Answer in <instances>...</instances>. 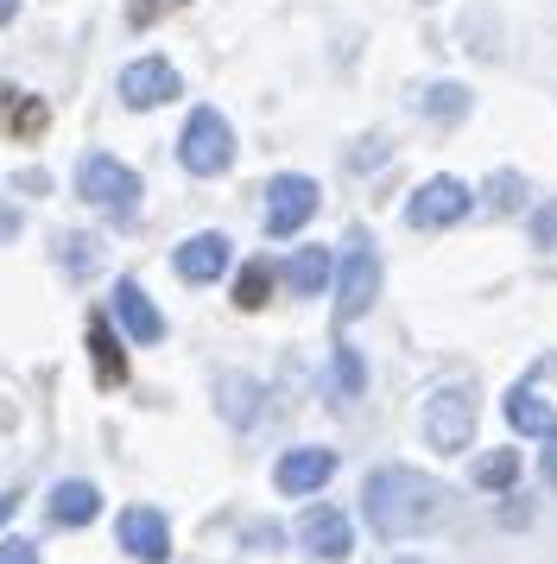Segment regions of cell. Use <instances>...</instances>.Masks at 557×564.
<instances>
[{"mask_svg":"<svg viewBox=\"0 0 557 564\" xmlns=\"http://www.w3.org/2000/svg\"><path fill=\"white\" fill-rule=\"evenodd\" d=\"M444 482H430L425 469H374L368 488H361V508H368V527L380 539H412V533H430V527H444Z\"/></svg>","mask_w":557,"mask_h":564,"instance_id":"6da1fadb","label":"cell"},{"mask_svg":"<svg viewBox=\"0 0 557 564\" xmlns=\"http://www.w3.org/2000/svg\"><path fill=\"white\" fill-rule=\"evenodd\" d=\"M177 165L190 178H216V172L234 165V128H228L216 108H190V121L177 133Z\"/></svg>","mask_w":557,"mask_h":564,"instance_id":"7a4b0ae2","label":"cell"},{"mask_svg":"<svg viewBox=\"0 0 557 564\" xmlns=\"http://www.w3.org/2000/svg\"><path fill=\"white\" fill-rule=\"evenodd\" d=\"M76 191H83L101 216H114V223H133V216H140V172H127L121 159H108V153H89L76 165Z\"/></svg>","mask_w":557,"mask_h":564,"instance_id":"3957f363","label":"cell"},{"mask_svg":"<svg viewBox=\"0 0 557 564\" xmlns=\"http://www.w3.org/2000/svg\"><path fill=\"white\" fill-rule=\"evenodd\" d=\"M380 299V254L368 235H349V248H342V267H336V324H354V317H368Z\"/></svg>","mask_w":557,"mask_h":564,"instance_id":"277c9868","label":"cell"},{"mask_svg":"<svg viewBox=\"0 0 557 564\" xmlns=\"http://www.w3.org/2000/svg\"><path fill=\"white\" fill-rule=\"evenodd\" d=\"M476 387H437L425 406V437L430 451H469L476 437Z\"/></svg>","mask_w":557,"mask_h":564,"instance_id":"5b68a950","label":"cell"},{"mask_svg":"<svg viewBox=\"0 0 557 564\" xmlns=\"http://www.w3.org/2000/svg\"><path fill=\"white\" fill-rule=\"evenodd\" d=\"M310 216H317V178L285 172V178L266 184V235H273V241H292Z\"/></svg>","mask_w":557,"mask_h":564,"instance_id":"8992f818","label":"cell"},{"mask_svg":"<svg viewBox=\"0 0 557 564\" xmlns=\"http://www.w3.org/2000/svg\"><path fill=\"white\" fill-rule=\"evenodd\" d=\"M298 545L310 552V558H324V564H342V558H349V552H354V533H349V520H342V508H304Z\"/></svg>","mask_w":557,"mask_h":564,"instance_id":"52a82bcc","label":"cell"},{"mask_svg":"<svg viewBox=\"0 0 557 564\" xmlns=\"http://www.w3.org/2000/svg\"><path fill=\"white\" fill-rule=\"evenodd\" d=\"M412 229H450V223H462L469 216V184L462 178H430L418 197H412Z\"/></svg>","mask_w":557,"mask_h":564,"instance_id":"ba28073f","label":"cell"},{"mask_svg":"<svg viewBox=\"0 0 557 564\" xmlns=\"http://www.w3.org/2000/svg\"><path fill=\"white\" fill-rule=\"evenodd\" d=\"M172 96H184V83H177V70L165 57H140V64L121 70V102L127 108H159V102H172Z\"/></svg>","mask_w":557,"mask_h":564,"instance_id":"9c48e42d","label":"cell"},{"mask_svg":"<svg viewBox=\"0 0 557 564\" xmlns=\"http://www.w3.org/2000/svg\"><path fill=\"white\" fill-rule=\"evenodd\" d=\"M336 476V451H324V444H304V451H285L273 469L278 495H317V488Z\"/></svg>","mask_w":557,"mask_h":564,"instance_id":"30bf717a","label":"cell"},{"mask_svg":"<svg viewBox=\"0 0 557 564\" xmlns=\"http://www.w3.org/2000/svg\"><path fill=\"white\" fill-rule=\"evenodd\" d=\"M172 267H177V280H190V285H216L228 273V235L222 229H203V235H190L184 248L172 254Z\"/></svg>","mask_w":557,"mask_h":564,"instance_id":"8fae6325","label":"cell"},{"mask_svg":"<svg viewBox=\"0 0 557 564\" xmlns=\"http://www.w3.org/2000/svg\"><path fill=\"white\" fill-rule=\"evenodd\" d=\"M121 552H133L140 564H165L172 558V527L159 508H127L121 513Z\"/></svg>","mask_w":557,"mask_h":564,"instance_id":"7c38bea8","label":"cell"},{"mask_svg":"<svg viewBox=\"0 0 557 564\" xmlns=\"http://www.w3.org/2000/svg\"><path fill=\"white\" fill-rule=\"evenodd\" d=\"M114 317H121V330L133 336V343H159V336H165V317L152 311V299H146V285L140 280L114 285Z\"/></svg>","mask_w":557,"mask_h":564,"instance_id":"4fadbf2b","label":"cell"},{"mask_svg":"<svg viewBox=\"0 0 557 564\" xmlns=\"http://www.w3.org/2000/svg\"><path fill=\"white\" fill-rule=\"evenodd\" d=\"M329 280H336V254H329V248H298V254H292V267H285L292 299H317Z\"/></svg>","mask_w":557,"mask_h":564,"instance_id":"5bb4252c","label":"cell"},{"mask_svg":"<svg viewBox=\"0 0 557 564\" xmlns=\"http://www.w3.org/2000/svg\"><path fill=\"white\" fill-rule=\"evenodd\" d=\"M96 513H101L96 482H57L51 488V520H57V527H89Z\"/></svg>","mask_w":557,"mask_h":564,"instance_id":"9a60e30c","label":"cell"},{"mask_svg":"<svg viewBox=\"0 0 557 564\" xmlns=\"http://www.w3.org/2000/svg\"><path fill=\"white\" fill-rule=\"evenodd\" d=\"M506 419H513V432H526V437H545L557 425L551 419V400H538V387H513V393H506Z\"/></svg>","mask_w":557,"mask_h":564,"instance_id":"2e32d148","label":"cell"},{"mask_svg":"<svg viewBox=\"0 0 557 564\" xmlns=\"http://www.w3.org/2000/svg\"><path fill=\"white\" fill-rule=\"evenodd\" d=\"M89 356H96V381L101 387L127 381V356H121V343H114V330H108V317H89Z\"/></svg>","mask_w":557,"mask_h":564,"instance_id":"e0dca14e","label":"cell"},{"mask_svg":"<svg viewBox=\"0 0 557 564\" xmlns=\"http://www.w3.org/2000/svg\"><path fill=\"white\" fill-rule=\"evenodd\" d=\"M361 387H368V375H361V356L342 343V349L329 356V400H336V406H349V400H361Z\"/></svg>","mask_w":557,"mask_h":564,"instance_id":"ac0fdd59","label":"cell"},{"mask_svg":"<svg viewBox=\"0 0 557 564\" xmlns=\"http://www.w3.org/2000/svg\"><path fill=\"white\" fill-rule=\"evenodd\" d=\"M51 121V108L39 96H25V89H7V133H20V140H39Z\"/></svg>","mask_w":557,"mask_h":564,"instance_id":"d6986e66","label":"cell"},{"mask_svg":"<svg viewBox=\"0 0 557 564\" xmlns=\"http://www.w3.org/2000/svg\"><path fill=\"white\" fill-rule=\"evenodd\" d=\"M418 108H425L430 121H462L469 115V89L462 83H430L425 96H418Z\"/></svg>","mask_w":557,"mask_h":564,"instance_id":"ffe728a7","label":"cell"},{"mask_svg":"<svg viewBox=\"0 0 557 564\" xmlns=\"http://www.w3.org/2000/svg\"><path fill=\"white\" fill-rule=\"evenodd\" d=\"M266 292H273V267H266V260H248V267H241V280H234V305L260 311V305H266Z\"/></svg>","mask_w":557,"mask_h":564,"instance_id":"44dd1931","label":"cell"},{"mask_svg":"<svg viewBox=\"0 0 557 564\" xmlns=\"http://www.w3.org/2000/svg\"><path fill=\"white\" fill-rule=\"evenodd\" d=\"M488 204H494V216L526 209V178H520V172H494V178H488Z\"/></svg>","mask_w":557,"mask_h":564,"instance_id":"7402d4cb","label":"cell"},{"mask_svg":"<svg viewBox=\"0 0 557 564\" xmlns=\"http://www.w3.org/2000/svg\"><path fill=\"white\" fill-rule=\"evenodd\" d=\"M513 476H520V457L513 451H494V457L476 463V488H506Z\"/></svg>","mask_w":557,"mask_h":564,"instance_id":"603a6c76","label":"cell"},{"mask_svg":"<svg viewBox=\"0 0 557 564\" xmlns=\"http://www.w3.org/2000/svg\"><path fill=\"white\" fill-rule=\"evenodd\" d=\"M222 393H228V400H222V412L234 419V425H248V419H253V381H234V375H228V381H222Z\"/></svg>","mask_w":557,"mask_h":564,"instance_id":"cb8c5ba5","label":"cell"},{"mask_svg":"<svg viewBox=\"0 0 557 564\" xmlns=\"http://www.w3.org/2000/svg\"><path fill=\"white\" fill-rule=\"evenodd\" d=\"M64 267H70L76 280H83V273H96V267H101L96 241H89V235H70V241H64Z\"/></svg>","mask_w":557,"mask_h":564,"instance_id":"d4e9b609","label":"cell"},{"mask_svg":"<svg viewBox=\"0 0 557 564\" xmlns=\"http://www.w3.org/2000/svg\"><path fill=\"white\" fill-rule=\"evenodd\" d=\"M172 7H184V0H127V20H133V26H152V20L172 13Z\"/></svg>","mask_w":557,"mask_h":564,"instance_id":"484cf974","label":"cell"},{"mask_svg":"<svg viewBox=\"0 0 557 564\" xmlns=\"http://www.w3.org/2000/svg\"><path fill=\"white\" fill-rule=\"evenodd\" d=\"M0 564H39V545H25V539H7V545H0Z\"/></svg>","mask_w":557,"mask_h":564,"instance_id":"4316f807","label":"cell"},{"mask_svg":"<svg viewBox=\"0 0 557 564\" xmlns=\"http://www.w3.org/2000/svg\"><path fill=\"white\" fill-rule=\"evenodd\" d=\"M545 482L557 488V425H551V432H545Z\"/></svg>","mask_w":557,"mask_h":564,"instance_id":"83f0119b","label":"cell"},{"mask_svg":"<svg viewBox=\"0 0 557 564\" xmlns=\"http://www.w3.org/2000/svg\"><path fill=\"white\" fill-rule=\"evenodd\" d=\"M13 235H20V209L0 204V241H13Z\"/></svg>","mask_w":557,"mask_h":564,"instance_id":"f1b7e54d","label":"cell"},{"mask_svg":"<svg viewBox=\"0 0 557 564\" xmlns=\"http://www.w3.org/2000/svg\"><path fill=\"white\" fill-rule=\"evenodd\" d=\"M13 508H20V495H0V527L13 520Z\"/></svg>","mask_w":557,"mask_h":564,"instance_id":"f546056e","label":"cell"},{"mask_svg":"<svg viewBox=\"0 0 557 564\" xmlns=\"http://www.w3.org/2000/svg\"><path fill=\"white\" fill-rule=\"evenodd\" d=\"M13 13H20V0H0V26H7V20H13Z\"/></svg>","mask_w":557,"mask_h":564,"instance_id":"4dcf8cb0","label":"cell"}]
</instances>
